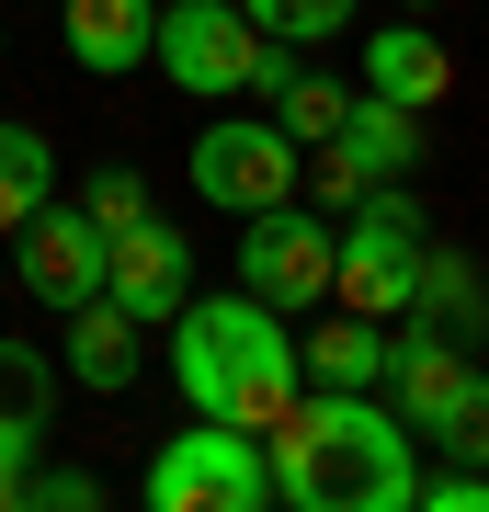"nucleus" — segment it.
<instances>
[{
	"label": "nucleus",
	"instance_id": "obj_16",
	"mask_svg": "<svg viewBox=\"0 0 489 512\" xmlns=\"http://www.w3.org/2000/svg\"><path fill=\"white\" fill-rule=\"evenodd\" d=\"M57 433V365L35 342H0V456H46Z\"/></svg>",
	"mask_w": 489,
	"mask_h": 512
},
{
	"label": "nucleus",
	"instance_id": "obj_15",
	"mask_svg": "<svg viewBox=\"0 0 489 512\" xmlns=\"http://www.w3.org/2000/svg\"><path fill=\"white\" fill-rule=\"evenodd\" d=\"M410 319H421V330H455V342H478V330H489V285H478V262H467V251H444V239H421Z\"/></svg>",
	"mask_w": 489,
	"mask_h": 512
},
{
	"label": "nucleus",
	"instance_id": "obj_9",
	"mask_svg": "<svg viewBox=\"0 0 489 512\" xmlns=\"http://www.w3.org/2000/svg\"><path fill=\"white\" fill-rule=\"evenodd\" d=\"M12 274H23V296H35V308H91V296H103V228L80 217V205H35V217L12 228Z\"/></svg>",
	"mask_w": 489,
	"mask_h": 512
},
{
	"label": "nucleus",
	"instance_id": "obj_12",
	"mask_svg": "<svg viewBox=\"0 0 489 512\" xmlns=\"http://www.w3.org/2000/svg\"><path fill=\"white\" fill-rule=\"evenodd\" d=\"M57 35L91 80H126L148 69V35H160V0H57Z\"/></svg>",
	"mask_w": 489,
	"mask_h": 512
},
{
	"label": "nucleus",
	"instance_id": "obj_3",
	"mask_svg": "<svg viewBox=\"0 0 489 512\" xmlns=\"http://www.w3.org/2000/svg\"><path fill=\"white\" fill-rule=\"evenodd\" d=\"M421 239H433V217H421L410 183H376L342 217V239H330V308H364V319H410V274H421Z\"/></svg>",
	"mask_w": 489,
	"mask_h": 512
},
{
	"label": "nucleus",
	"instance_id": "obj_6",
	"mask_svg": "<svg viewBox=\"0 0 489 512\" xmlns=\"http://www.w3.org/2000/svg\"><path fill=\"white\" fill-rule=\"evenodd\" d=\"M182 160H194V194L217 205V217H262V205L308 194V148L273 126V114H217Z\"/></svg>",
	"mask_w": 489,
	"mask_h": 512
},
{
	"label": "nucleus",
	"instance_id": "obj_11",
	"mask_svg": "<svg viewBox=\"0 0 489 512\" xmlns=\"http://www.w3.org/2000/svg\"><path fill=\"white\" fill-rule=\"evenodd\" d=\"M364 92H376V103H410V114H433V103L455 92V57H444V35H433L421 12L376 23V35H364Z\"/></svg>",
	"mask_w": 489,
	"mask_h": 512
},
{
	"label": "nucleus",
	"instance_id": "obj_25",
	"mask_svg": "<svg viewBox=\"0 0 489 512\" xmlns=\"http://www.w3.org/2000/svg\"><path fill=\"white\" fill-rule=\"evenodd\" d=\"M399 12H433V0H399Z\"/></svg>",
	"mask_w": 489,
	"mask_h": 512
},
{
	"label": "nucleus",
	"instance_id": "obj_19",
	"mask_svg": "<svg viewBox=\"0 0 489 512\" xmlns=\"http://www.w3.org/2000/svg\"><path fill=\"white\" fill-rule=\"evenodd\" d=\"M239 12H251L273 46H330V35L364 12V0H239Z\"/></svg>",
	"mask_w": 489,
	"mask_h": 512
},
{
	"label": "nucleus",
	"instance_id": "obj_1",
	"mask_svg": "<svg viewBox=\"0 0 489 512\" xmlns=\"http://www.w3.org/2000/svg\"><path fill=\"white\" fill-rule=\"evenodd\" d=\"M285 512H410L421 433L387 410V387H296V410L262 433Z\"/></svg>",
	"mask_w": 489,
	"mask_h": 512
},
{
	"label": "nucleus",
	"instance_id": "obj_10",
	"mask_svg": "<svg viewBox=\"0 0 489 512\" xmlns=\"http://www.w3.org/2000/svg\"><path fill=\"white\" fill-rule=\"evenodd\" d=\"M478 387V342H455V330H421L399 319V342H387V410L410 421V433H433V421Z\"/></svg>",
	"mask_w": 489,
	"mask_h": 512
},
{
	"label": "nucleus",
	"instance_id": "obj_20",
	"mask_svg": "<svg viewBox=\"0 0 489 512\" xmlns=\"http://www.w3.org/2000/svg\"><path fill=\"white\" fill-rule=\"evenodd\" d=\"M80 217L103 228V239L137 228V217H148V171H137V160H103V171H91V194H80Z\"/></svg>",
	"mask_w": 489,
	"mask_h": 512
},
{
	"label": "nucleus",
	"instance_id": "obj_14",
	"mask_svg": "<svg viewBox=\"0 0 489 512\" xmlns=\"http://www.w3.org/2000/svg\"><path fill=\"white\" fill-rule=\"evenodd\" d=\"M387 342H399V319L342 308V319H319L296 342V365H308V387H387Z\"/></svg>",
	"mask_w": 489,
	"mask_h": 512
},
{
	"label": "nucleus",
	"instance_id": "obj_4",
	"mask_svg": "<svg viewBox=\"0 0 489 512\" xmlns=\"http://www.w3.org/2000/svg\"><path fill=\"white\" fill-rule=\"evenodd\" d=\"M148 512H273V467H262V433H239V421H205L194 433H171L160 456L137 478Z\"/></svg>",
	"mask_w": 489,
	"mask_h": 512
},
{
	"label": "nucleus",
	"instance_id": "obj_26",
	"mask_svg": "<svg viewBox=\"0 0 489 512\" xmlns=\"http://www.w3.org/2000/svg\"><path fill=\"white\" fill-rule=\"evenodd\" d=\"M478 342H489V330H478ZM478 365H489V353H478Z\"/></svg>",
	"mask_w": 489,
	"mask_h": 512
},
{
	"label": "nucleus",
	"instance_id": "obj_2",
	"mask_svg": "<svg viewBox=\"0 0 489 512\" xmlns=\"http://www.w3.org/2000/svg\"><path fill=\"white\" fill-rule=\"evenodd\" d=\"M171 387L205 421L273 433V421L296 410V387H308V365H296L285 308H262V296L239 285V296H182V319H171Z\"/></svg>",
	"mask_w": 489,
	"mask_h": 512
},
{
	"label": "nucleus",
	"instance_id": "obj_23",
	"mask_svg": "<svg viewBox=\"0 0 489 512\" xmlns=\"http://www.w3.org/2000/svg\"><path fill=\"white\" fill-rule=\"evenodd\" d=\"M91 501H103L91 467H46V456H35V512H91Z\"/></svg>",
	"mask_w": 489,
	"mask_h": 512
},
{
	"label": "nucleus",
	"instance_id": "obj_24",
	"mask_svg": "<svg viewBox=\"0 0 489 512\" xmlns=\"http://www.w3.org/2000/svg\"><path fill=\"white\" fill-rule=\"evenodd\" d=\"M0 285H12V239H0Z\"/></svg>",
	"mask_w": 489,
	"mask_h": 512
},
{
	"label": "nucleus",
	"instance_id": "obj_8",
	"mask_svg": "<svg viewBox=\"0 0 489 512\" xmlns=\"http://www.w3.org/2000/svg\"><path fill=\"white\" fill-rule=\"evenodd\" d=\"M103 296H114L137 330H171V319H182V296H194V239H182L160 205H148L137 228H114V239H103Z\"/></svg>",
	"mask_w": 489,
	"mask_h": 512
},
{
	"label": "nucleus",
	"instance_id": "obj_21",
	"mask_svg": "<svg viewBox=\"0 0 489 512\" xmlns=\"http://www.w3.org/2000/svg\"><path fill=\"white\" fill-rule=\"evenodd\" d=\"M433 444H444V456H467V467H489V365H478V387H467V399L433 421Z\"/></svg>",
	"mask_w": 489,
	"mask_h": 512
},
{
	"label": "nucleus",
	"instance_id": "obj_17",
	"mask_svg": "<svg viewBox=\"0 0 489 512\" xmlns=\"http://www.w3.org/2000/svg\"><path fill=\"white\" fill-rule=\"evenodd\" d=\"M262 103H273V126H285L296 148H319V137L353 114V92H342V80H330V69H308V46H285V57H273Z\"/></svg>",
	"mask_w": 489,
	"mask_h": 512
},
{
	"label": "nucleus",
	"instance_id": "obj_7",
	"mask_svg": "<svg viewBox=\"0 0 489 512\" xmlns=\"http://www.w3.org/2000/svg\"><path fill=\"white\" fill-rule=\"evenodd\" d=\"M330 228L308 194H285V205H262V217H239V285L262 296V308H285V319H308L319 296H330Z\"/></svg>",
	"mask_w": 489,
	"mask_h": 512
},
{
	"label": "nucleus",
	"instance_id": "obj_5",
	"mask_svg": "<svg viewBox=\"0 0 489 512\" xmlns=\"http://www.w3.org/2000/svg\"><path fill=\"white\" fill-rule=\"evenodd\" d=\"M273 46L239 0H171L160 12V35H148V69L160 80H182V92H205V103H239V92H262L273 80Z\"/></svg>",
	"mask_w": 489,
	"mask_h": 512
},
{
	"label": "nucleus",
	"instance_id": "obj_22",
	"mask_svg": "<svg viewBox=\"0 0 489 512\" xmlns=\"http://www.w3.org/2000/svg\"><path fill=\"white\" fill-rule=\"evenodd\" d=\"M410 512H489V467L455 456L444 478H421V490H410Z\"/></svg>",
	"mask_w": 489,
	"mask_h": 512
},
{
	"label": "nucleus",
	"instance_id": "obj_18",
	"mask_svg": "<svg viewBox=\"0 0 489 512\" xmlns=\"http://www.w3.org/2000/svg\"><path fill=\"white\" fill-rule=\"evenodd\" d=\"M46 194H57V148H46V126H12V114H0V239L35 217Z\"/></svg>",
	"mask_w": 489,
	"mask_h": 512
},
{
	"label": "nucleus",
	"instance_id": "obj_13",
	"mask_svg": "<svg viewBox=\"0 0 489 512\" xmlns=\"http://www.w3.org/2000/svg\"><path fill=\"white\" fill-rule=\"evenodd\" d=\"M148 365V342H137V319L114 308V296H91V308H69V353H57V376L91 387V399H126Z\"/></svg>",
	"mask_w": 489,
	"mask_h": 512
}]
</instances>
